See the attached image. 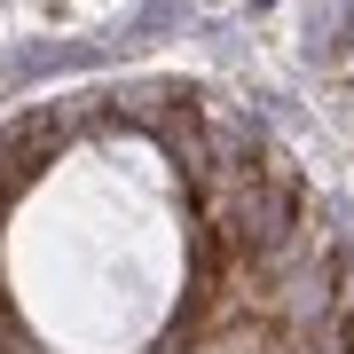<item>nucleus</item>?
<instances>
[{
  "instance_id": "nucleus-1",
  "label": "nucleus",
  "mask_w": 354,
  "mask_h": 354,
  "mask_svg": "<svg viewBox=\"0 0 354 354\" xmlns=\"http://www.w3.org/2000/svg\"><path fill=\"white\" fill-rule=\"evenodd\" d=\"M0 354H354V276L244 111L87 95L0 142Z\"/></svg>"
}]
</instances>
